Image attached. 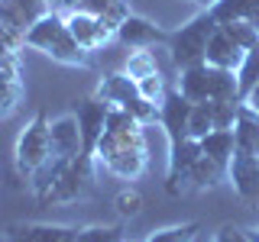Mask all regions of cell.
Here are the masks:
<instances>
[{
  "label": "cell",
  "instance_id": "6da1fadb",
  "mask_svg": "<svg viewBox=\"0 0 259 242\" xmlns=\"http://www.w3.org/2000/svg\"><path fill=\"white\" fill-rule=\"evenodd\" d=\"M94 165H101L107 174L120 177V181L143 177L146 165H149V152H146V133H143L140 119L130 116L120 107H110L104 136L97 142Z\"/></svg>",
  "mask_w": 259,
  "mask_h": 242
},
{
  "label": "cell",
  "instance_id": "7a4b0ae2",
  "mask_svg": "<svg viewBox=\"0 0 259 242\" xmlns=\"http://www.w3.org/2000/svg\"><path fill=\"white\" fill-rule=\"evenodd\" d=\"M26 45L46 52L52 62L68 65V68H88L91 65V52H84L75 36L68 32V23H65L62 13H46L42 20H36L26 29Z\"/></svg>",
  "mask_w": 259,
  "mask_h": 242
},
{
  "label": "cell",
  "instance_id": "3957f363",
  "mask_svg": "<svg viewBox=\"0 0 259 242\" xmlns=\"http://www.w3.org/2000/svg\"><path fill=\"white\" fill-rule=\"evenodd\" d=\"M214 29H217V20L210 16V10H204V13L191 16V20L185 23V26H178L175 32H168L165 45H168V52H172V62H175L178 71L204 62L207 42H210V36H214Z\"/></svg>",
  "mask_w": 259,
  "mask_h": 242
},
{
  "label": "cell",
  "instance_id": "277c9868",
  "mask_svg": "<svg viewBox=\"0 0 259 242\" xmlns=\"http://www.w3.org/2000/svg\"><path fill=\"white\" fill-rule=\"evenodd\" d=\"M107 110L110 103L97 100V97H84V100L75 103V116H78V129H81V155L71 161V168L91 181L94 174V155H97V142L104 136V126H107Z\"/></svg>",
  "mask_w": 259,
  "mask_h": 242
},
{
  "label": "cell",
  "instance_id": "5b68a950",
  "mask_svg": "<svg viewBox=\"0 0 259 242\" xmlns=\"http://www.w3.org/2000/svg\"><path fill=\"white\" fill-rule=\"evenodd\" d=\"M97 100H104V103H110V107H120V110H126L130 116H136L143 126H149V123H159V107L156 103H149L146 97L140 94V87H136V81L126 75H107L97 84V91H94Z\"/></svg>",
  "mask_w": 259,
  "mask_h": 242
},
{
  "label": "cell",
  "instance_id": "8992f818",
  "mask_svg": "<svg viewBox=\"0 0 259 242\" xmlns=\"http://www.w3.org/2000/svg\"><path fill=\"white\" fill-rule=\"evenodd\" d=\"M49 158H52L49 119H46V113H36V116L29 119V126L20 133V139H16V171H20V177L29 181Z\"/></svg>",
  "mask_w": 259,
  "mask_h": 242
},
{
  "label": "cell",
  "instance_id": "52a82bcc",
  "mask_svg": "<svg viewBox=\"0 0 259 242\" xmlns=\"http://www.w3.org/2000/svg\"><path fill=\"white\" fill-rule=\"evenodd\" d=\"M188 119H191V100L178 91V87H168L165 100L159 103V126L165 129V136H168V149H172V145H182L185 139H191Z\"/></svg>",
  "mask_w": 259,
  "mask_h": 242
},
{
  "label": "cell",
  "instance_id": "ba28073f",
  "mask_svg": "<svg viewBox=\"0 0 259 242\" xmlns=\"http://www.w3.org/2000/svg\"><path fill=\"white\" fill-rule=\"evenodd\" d=\"M65 23H68V32L75 36V42L84 48V52H94V48H104L110 42V39H117V32H113L107 23L101 20V16L94 13H84V10H75L65 16Z\"/></svg>",
  "mask_w": 259,
  "mask_h": 242
},
{
  "label": "cell",
  "instance_id": "9c48e42d",
  "mask_svg": "<svg viewBox=\"0 0 259 242\" xmlns=\"http://www.w3.org/2000/svg\"><path fill=\"white\" fill-rule=\"evenodd\" d=\"M201 158V142L198 139H185L182 145H172L168 149V171H165V191L178 197L185 188H188V174L194 168V161Z\"/></svg>",
  "mask_w": 259,
  "mask_h": 242
},
{
  "label": "cell",
  "instance_id": "30bf717a",
  "mask_svg": "<svg viewBox=\"0 0 259 242\" xmlns=\"http://www.w3.org/2000/svg\"><path fill=\"white\" fill-rule=\"evenodd\" d=\"M227 177H230V184H233L240 200L259 204V155H240V152H233Z\"/></svg>",
  "mask_w": 259,
  "mask_h": 242
},
{
  "label": "cell",
  "instance_id": "8fae6325",
  "mask_svg": "<svg viewBox=\"0 0 259 242\" xmlns=\"http://www.w3.org/2000/svg\"><path fill=\"white\" fill-rule=\"evenodd\" d=\"M117 39H120L126 48H156L159 42H168V32L159 29L156 23L146 20V16L130 13L126 20L117 26Z\"/></svg>",
  "mask_w": 259,
  "mask_h": 242
},
{
  "label": "cell",
  "instance_id": "7c38bea8",
  "mask_svg": "<svg viewBox=\"0 0 259 242\" xmlns=\"http://www.w3.org/2000/svg\"><path fill=\"white\" fill-rule=\"evenodd\" d=\"M49 142H52V155L62 161H75L81 155V129L75 113H65L49 123Z\"/></svg>",
  "mask_w": 259,
  "mask_h": 242
},
{
  "label": "cell",
  "instance_id": "4fadbf2b",
  "mask_svg": "<svg viewBox=\"0 0 259 242\" xmlns=\"http://www.w3.org/2000/svg\"><path fill=\"white\" fill-rule=\"evenodd\" d=\"M243 48L233 42L227 32L217 26L214 29V36H210V42H207V55H204V62L207 65H214V68H227V71H240V65H243Z\"/></svg>",
  "mask_w": 259,
  "mask_h": 242
},
{
  "label": "cell",
  "instance_id": "5bb4252c",
  "mask_svg": "<svg viewBox=\"0 0 259 242\" xmlns=\"http://www.w3.org/2000/svg\"><path fill=\"white\" fill-rule=\"evenodd\" d=\"M210 81H214V68L207 62H201V65H191V68H182L178 91L191 103H204V100H210Z\"/></svg>",
  "mask_w": 259,
  "mask_h": 242
},
{
  "label": "cell",
  "instance_id": "9a60e30c",
  "mask_svg": "<svg viewBox=\"0 0 259 242\" xmlns=\"http://www.w3.org/2000/svg\"><path fill=\"white\" fill-rule=\"evenodd\" d=\"M233 139H237L240 155H259V113L246 100L240 103L237 123H233Z\"/></svg>",
  "mask_w": 259,
  "mask_h": 242
},
{
  "label": "cell",
  "instance_id": "2e32d148",
  "mask_svg": "<svg viewBox=\"0 0 259 242\" xmlns=\"http://www.w3.org/2000/svg\"><path fill=\"white\" fill-rule=\"evenodd\" d=\"M210 16L217 23H230V20H243L249 26L259 29V0H214Z\"/></svg>",
  "mask_w": 259,
  "mask_h": 242
},
{
  "label": "cell",
  "instance_id": "e0dca14e",
  "mask_svg": "<svg viewBox=\"0 0 259 242\" xmlns=\"http://www.w3.org/2000/svg\"><path fill=\"white\" fill-rule=\"evenodd\" d=\"M201 142V152H204L207 158H214L217 165L230 168L233 161V152H237V139H233V129H214V133H207Z\"/></svg>",
  "mask_w": 259,
  "mask_h": 242
},
{
  "label": "cell",
  "instance_id": "ac0fdd59",
  "mask_svg": "<svg viewBox=\"0 0 259 242\" xmlns=\"http://www.w3.org/2000/svg\"><path fill=\"white\" fill-rule=\"evenodd\" d=\"M20 100H23L20 71H4L0 68V119L13 116V113L20 110Z\"/></svg>",
  "mask_w": 259,
  "mask_h": 242
},
{
  "label": "cell",
  "instance_id": "d6986e66",
  "mask_svg": "<svg viewBox=\"0 0 259 242\" xmlns=\"http://www.w3.org/2000/svg\"><path fill=\"white\" fill-rule=\"evenodd\" d=\"M78 10H84V13H94V16H101L107 26L117 32V26L130 16V7L123 4V0H81V7Z\"/></svg>",
  "mask_w": 259,
  "mask_h": 242
},
{
  "label": "cell",
  "instance_id": "ffe728a7",
  "mask_svg": "<svg viewBox=\"0 0 259 242\" xmlns=\"http://www.w3.org/2000/svg\"><path fill=\"white\" fill-rule=\"evenodd\" d=\"M26 45V36L0 23V68L4 71H20V48Z\"/></svg>",
  "mask_w": 259,
  "mask_h": 242
},
{
  "label": "cell",
  "instance_id": "44dd1931",
  "mask_svg": "<svg viewBox=\"0 0 259 242\" xmlns=\"http://www.w3.org/2000/svg\"><path fill=\"white\" fill-rule=\"evenodd\" d=\"M227 174V168L224 165H217L214 158H207L204 152H201V158L194 161V168H191V174H188V188L194 191H204V188H214L217 181Z\"/></svg>",
  "mask_w": 259,
  "mask_h": 242
},
{
  "label": "cell",
  "instance_id": "7402d4cb",
  "mask_svg": "<svg viewBox=\"0 0 259 242\" xmlns=\"http://www.w3.org/2000/svg\"><path fill=\"white\" fill-rule=\"evenodd\" d=\"M29 236L36 242H75L78 239V229L71 226H52V223H26Z\"/></svg>",
  "mask_w": 259,
  "mask_h": 242
},
{
  "label": "cell",
  "instance_id": "603a6c76",
  "mask_svg": "<svg viewBox=\"0 0 259 242\" xmlns=\"http://www.w3.org/2000/svg\"><path fill=\"white\" fill-rule=\"evenodd\" d=\"M156 71H159V62H156V55H152L149 48H133V52H130L126 75L133 78V81H143V78L156 75Z\"/></svg>",
  "mask_w": 259,
  "mask_h": 242
},
{
  "label": "cell",
  "instance_id": "cb8c5ba5",
  "mask_svg": "<svg viewBox=\"0 0 259 242\" xmlns=\"http://www.w3.org/2000/svg\"><path fill=\"white\" fill-rule=\"evenodd\" d=\"M237 81H240V97L246 100L249 91L259 84V45L249 48V52L243 55V65H240V71H237Z\"/></svg>",
  "mask_w": 259,
  "mask_h": 242
},
{
  "label": "cell",
  "instance_id": "d4e9b609",
  "mask_svg": "<svg viewBox=\"0 0 259 242\" xmlns=\"http://www.w3.org/2000/svg\"><path fill=\"white\" fill-rule=\"evenodd\" d=\"M227 36L237 42L243 52H249V48H256L259 45V29L256 26H249V23H243V20H230V23H217Z\"/></svg>",
  "mask_w": 259,
  "mask_h": 242
},
{
  "label": "cell",
  "instance_id": "484cf974",
  "mask_svg": "<svg viewBox=\"0 0 259 242\" xmlns=\"http://www.w3.org/2000/svg\"><path fill=\"white\" fill-rule=\"evenodd\" d=\"M207 133H214V113H210V100H204V103H191L188 136H191V139H204Z\"/></svg>",
  "mask_w": 259,
  "mask_h": 242
},
{
  "label": "cell",
  "instance_id": "4316f807",
  "mask_svg": "<svg viewBox=\"0 0 259 242\" xmlns=\"http://www.w3.org/2000/svg\"><path fill=\"white\" fill-rule=\"evenodd\" d=\"M201 232V223H182V226H165V229H156L146 242H194Z\"/></svg>",
  "mask_w": 259,
  "mask_h": 242
},
{
  "label": "cell",
  "instance_id": "83f0119b",
  "mask_svg": "<svg viewBox=\"0 0 259 242\" xmlns=\"http://www.w3.org/2000/svg\"><path fill=\"white\" fill-rule=\"evenodd\" d=\"M243 100H210V113H214V129H233Z\"/></svg>",
  "mask_w": 259,
  "mask_h": 242
},
{
  "label": "cell",
  "instance_id": "f1b7e54d",
  "mask_svg": "<svg viewBox=\"0 0 259 242\" xmlns=\"http://www.w3.org/2000/svg\"><path fill=\"white\" fill-rule=\"evenodd\" d=\"M0 23H4V26H10V29H16V32H23V36H26V29L32 26L29 16L23 13L13 0H0Z\"/></svg>",
  "mask_w": 259,
  "mask_h": 242
},
{
  "label": "cell",
  "instance_id": "f546056e",
  "mask_svg": "<svg viewBox=\"0 0 259 242\" xmlns=\"http://www.w3.org/2000/svg\"><path fill=\"white\" fill-rule=\"evenodd\" d=\"M75 242H123V229L120 226H84L78 229Z\"/></svg>",
  "mask_w": 259,
  "mask_h": 242
},
{
  "label": "cell",
  "instance_id": "4dcf8cb0",
  "mask_svg": "<svg viewBox=\"0 0 259 242\" xmlns=\"http://www.w3.org/2000/svg\"><path fill=\"white\" fill-rule=\"evenodd\" d=\"M136 87H140V94L149 103H156V107L165 100V94H168V87H165V81H162L159 71H156V75H149V78H143V81H136Z\"/></svg>",
  "mask_w": 259,
  "mask_h": 242
},
{
  "label": "cell",
  "instance_id": "1f68e13d",
  "mask_svg": "<svg viewBox=\"0 0 259 242\" xmlns=\"http://www.w3.org/2000/svg\"><path fill=\"white\" fill-rule=\"evenodd\" d=\"M113 204H117L120 216H136V213L143 210V197H140V191H133V188H130V191H120Z\"/></svg>",
  "mask_w": 259,
  "mask_h": 242
},
{
  "label": "cell",
  "instance_id": "d6a6232c",
  "mask_svg": "<svg viewBox=\"0 0 259 242\" xmlns=\"http://www.w3.org/2000/svg\"><path fill=\"white\" fill-rule=\"evenodd\" d=\"M210 242H253V236H249L246 229H240V226H221V229L214 232V239Z\"/></svg>",
  "mask_w": 259,
  "mask_h": 242
},
{
  "label": "cell",
  "instance_id": "836d02e7",
  "mask_svg": "<svg viewBox=\"0 0 259 242\" xmlns=\"http://www.w3.org/2000/svg\"><path fill=\"white\" fill-rule=\"evenodd\" d=\"M46 4H49V10H52V13L68 16V13H75L78 7H81V0H46Z\"/></svg>",
  "mask_w": 259,
  "mask_h": 242
},
{
  "label": "cell",
  "instance_id": "e575fe53",
  "mask_svg": "<svg viewBox=\"0 0 259 242\" xmlns=\"http://www.w3.org/2000/svg\"><path fill=\"white\" fill-rule=\"evenodd\" d=\"M4 242H36V239L29 236L26 226H10V229L4 232Z\"/></svg>",
  "mask_w": 259,
  "mask_h": 242
},
{
  "label": "cell",
  "instance_id": "d590c367",
  "mask_svg": "<svg viewBox=\"0 0 259 242\" xmlns=\"http://www.w3.org/2000/svg\"><path fill=\"white\" fill-rule=\"evenodd\" d=\"M246 103H249V107H253V110L259 113V84L253 87V91H249V97H246Z\"/></svg>",
  "mask_w": 259,
  "mask_h": 242
},
{
  "label": "cell",
  "instance_id": "8d00e7d4",
  "mask_svg": "<svg viewBox=\"0 0 259 242\" xmlns=\"http://www.w3.org/2000/svg\"><path fill=\"white\" fill-rule=\"evenodd\" d=\"M194 4H198V7H204V10H210V7H214V0H194Z\"/></svg>",
  "mask_w": 259,
  "mask_h": 242
},
{
  "label": "cell",
  "instance_id": "74e56055",
  "mask_svg": "<svg viewBox=\"0 0 259 242\" xmlns=\"http://www.w3.org/2000/svg\"><path fill=\"white\" fill-rule=\"evenodd\" d=\"M249 236H253V242H259V232H249Z\"/></svg>",
  "mask_w": 259,
  "mask_h": 242
}]
</instances>
